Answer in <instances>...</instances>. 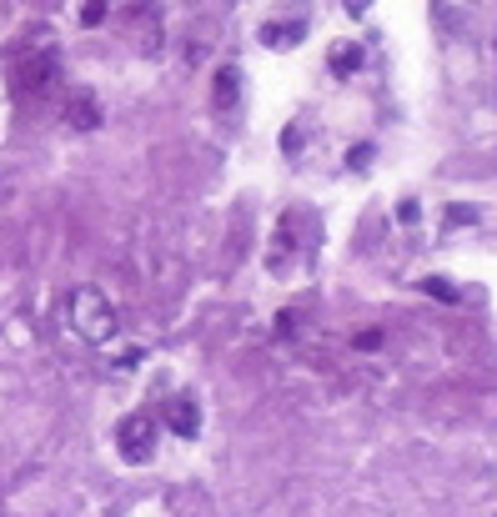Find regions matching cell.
I'll use <instances>...</instances> for the list:
<instances>
[{"instance_id":"16","label":"cell","mask_w":497,"mask_h":517,"mask_svg":"<svg viewBox=\"0 0 497 517\" xmlns=\"http://www.w3.org/2000/svg\"><path fill=\"white\" fill-rule=\"evenodd\" d=\"M397 221H407V227H412V221H417V202H402V206H397Z\"/></svg>"},{"instance_id":"7","label":"cell","mask_w":497,"mask_h":517,"mask_svg":"<svg viewBox=\"0 0 497 517\" xmlns=\"http://www.w3.org/2000/svg\"><path fill=\"white\" fill-rule=\"evenodd\" d=\"M65 121L76 131H96L101 126V101H96L90 90H71V96H65Z\"/></svg>"},{"instance_id":"2","label":"cell","mask_w":497,"mask_h":517,"mask_svg":"<svg viewBox=\"0 0 497 517\" xmlns=\"http://www.w3.org/2000/svg\"><path fill=\"white\" fill-rule=\"evenodd\" d=\"M156 437H161V427H156L151 412H131L121 427H116V447H121V457L126 462H151L156 457Z\"/></svg>"},{"instance_id":"9","label":"cell","mask_w":497,"mask_h":517,"mask_svg":"<svg viewBox=\"0 0 497 517\" xmlns=\"http://www.w3.org/2000/svg\"><path fill=\"white\" fill-rule=\"evenodd\" d=\"M362 65H367V51H362L357 40H337V46H331V71H337V76H357Z\"/></svg>"},{"instance_id":"12","label":"cell","mask_w":497,"mask_h":517,"mask_svg":"<svg viewBox=\"0 0 497 517\" xmlns=\"http://www.w3.org/2000/svg\"><path fill=\"white\" fill-rule=\"evenodd\" d=\"M422 291H433L437 302H458V287H452V281H442V277H427V281H422Z\"/></svg>"},{"instance_id":"3","label":"cell","mask_w":497,"mask_h":517,"mask_svg":"<svg viewBox=\"0 0 497 517\" xmlns=\"http://www.w3.org/2000/svg\"><path fill=\"white\" fill-rule=\"evenodd\" d=\"M56 86V51H26L11 71V90L15 96H46Z\"/></svg>"},{"instance_id":"5","label":"cell","mask_w":497,"mask_h":517,"mask_svg":"<svg viewBox=\"0 0 497 517\" xmlns=\"http://www.w3.org/2000/svg\"><path fill=\"white\" fill-rule=\"evenodd\" d=\"M306 30H312V21H306V11H277L267 15L261 26H256V40L267 46V51H287V46H296V40H306Z\"/></svg>"},{"instance_id":"8","label":"cell","mask_w":497,"mask_h":517,"mask_svg":"<svg viewBox=\"0 0 497 517\" xmlns=\"http://www.w3.org/2000/svg\"><path fill=\"white\" fill-rule=\"evenodd\" d=\"M211 106H217L221 116H231L236 106H242V71H236V65H221V71H217V86H211Z\"/></svg>"},{"instance_id":"11","label":"cell","mask_w":497,"mask_h":517,"mask_svg":"<svg viewBox=\"0 0 497 517\" xmlns=\"http://www.w3.org/2000/svg\"><path fill=\"white\" fill-rule=\"evenodd\" d=\"M458 227H477V206H447V237Z\"/></svg>"},{"instance_id":"15","label":"cell","mask_w":497,"mask_h":517,"mask_svg":"<svg viewBox=\"0 0 497 517\" xmlns=\"http://www.w3.org/2000/svg\"><path fill=\"white\" fill-rule=\"evenodd\" d=\"M357 347H362V352H367V347H382V332H377V327H372V332H357Z\"/></svg>"},{"instance_id":"1","label":"cell","mask_w":497,"mask_h":517,"mask_svg":"<svg viewBox=\"0 0 497 517\" xmlns=\"http://www.w3.org/2000/svg\"><path fill=\"white\" fill-rule=\"evenodd\" d=\"M65 322L76 327V337H86L90 347H111L116 341V306L106 291L96 287H76L65 302Z\"/></svg>"},{"instance_id":"14","label":"cell","mask_w":497,"mask_h":517,"mask_svg":"<svg viewBox=\"0 0 497 517\" xmlns=\"http://www.w3.org/2000/svg\"><path fill=\"white\" fill-rule=\"evenodd\" d=\"M372 161V146H352V156H347V166L357 171V166H367Z\"/></svg>"},{"instance_id":"6","label":"cell","mask_w":497,"mask_h":517,"mask_svg":"<svg viewBox=\"0 0 497 517\" xmlns=\"http://www.w3.org/2000/svg\"><path fill=\"white\" fill-rule=\"evenodd\" d=\"M166 422H171L176 437H196V432H201V407H196L192 392H176V397L166 402Z\"/></svg>"},{"instance_id":"4","label":"cell","mask_w":497,"mask_h":517,"mask_svg":"<svg viewBox=\"0 0 497 517\" xmlns=\"http://www.w3.org/2000/svg\"><path fill=\"white\" fill-rule=\"evenodd\" d=\"M126 40L136 46L146 61H156L161 56V5H136V11H126Z\"/></svg>"},{"instance_id":"10","label":"cell","mask_w":497,"mask_h":517,"mask_svg":"<svg viewBox=\"0 0 497 517\" xmlns=\"http://www.w3.org/2000/svg\"><path fill=\"white\" fill-rule=\"evenodd\" d=\"M116 0H81V26L86 30H96V26H106V11H111Z\"/></svg>"},{"instance_id":"17","label":"cell","mask_w":497,"mask_h":517,"mask_svg":"<svg viewBox=\"0 0 497 517\" xmlns=\"http://www.w3.org/2000/svg\"><path fill=\"white\" fill-rule=\"evenodd\" d=\"M342 5H347V15H367L372 11V0H342Z\"/></svg>"},{"instance_id":"13","label":"cell","mask_w":497,"mask_h":517,"mask_svg":"<svg viewBox=\"0 0 497 517\" xmlns=\"http://www.w3.org/2000/svg\"><path fill=\"white\" fill-rule=\"evenodd\" d=\"M302 146H306L302 126H287V131H281V156H302Z\"/></svg>"}]
</instances>
